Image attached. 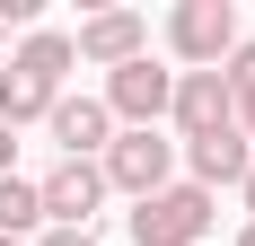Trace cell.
<instances>
[{
    "label": "cell",
    "instance_id": "obj_1",
    "mask_svg": "<svg viewBox=\"0 0 255 246\" xmlns=\"http://www.w3.org/2000/svg\"><path fill=\"white\" fill-rule=\"evenodd\" d=\"M167 167H176V141H158V123L150 132H115V141L97 149L106 194H132V202H150L158 185H167Z\"/></svg>",
    "mask_w": 255,
    "mask_h": 246
},
{
    "label": "cell",
    "instance_id": "obj_2",
    "mask_svg": "<svg viewBox=\"0 0 255 246\" xmlns=\"http://www.w3.org/2000/svg\"><path fill=\"white\" fill-rule=\"evenodd\" d=\"M132 238L141 246H203L211 238V194L203 185H158V194L132 211Z\"/></svg>",
    "mask_w": 255,
    "mask_h": 246
},
{
    "label": "cell",
    "instance_id": "obj_3",
    "mask_svg": "<svg viewBox=\"0 0 255 246\" xmlns=\"http://www.w3.org/2000/svg\"><path fill=\"white\" fill-rule=\"evenodd\" d=\"M167 44H176V62H194V71H220V53L238 44V9L229 0H185L176 18H167Z\"/></svg>",
    "mask_w": 255,
    "mask_h": 246
},
{
    "label": "cell",
    "instance_id": "obj_4",
    "mask_svg": "<svg viewBox=\"0 0 255 246\" xmlns=\"http://www.w3.org/2000/svg\"><path fill=\"white\" fill-rule=\"evenodd\" d=\"M35 202H44V220H53V229H88V220H97V202H106L97 158H62V167L35 185Z\"/></svg>",
    "mask_w": 255,
    "mask_h": 246
},
{
    "label": "cell",
    "instance_id": "obj_5",
    "mask_svg": "<svg viewBox=\"0 0 255 246\" xmlns=\"http://www.w3.org/2000/svg\"><path fill=\"white\" fill-rule=\"evenodd\" d=\"M167 88H176V71H158L150 53H141V62H124V71L106 79V97H97V106H106V115H124L132 132H150V123L167 115Z\"/></svg>",
    "mask_w": 255,
    "mask_h": 246
},
{
    "label": "cell",
    "instance_id": "obj_6",
    "mask_svg": "<svg viewBox=\"0 0 255 246\" xmlns=\"http://www.w3.org/2000/svg\"><path fill=\"white\" fill-rule=\"evenodd\" d=\"M141 44H150V18H141V9H97V18L71 35V62H106V71H124V62H141Z\"/></svg>",
    "mask_w": 255,
    "mask_h": 246
},
{
    "label": "cell",
    "instance_id": "obj_7",
    "mask_svg": "<svg viewBox=\"0 0 255 246\" xmlns=\"http://www.w3.org/2000/svg\"><path fill=\"white\" fill-rule=\"evenodd\" d=\"M167 115H176L185 141H203V132H229V79L220 71H176V88H167Z\"/></svg>",
    "mask_w": 255,
    "mask_h": 246
},
{
    "label": "cell",
    "instance_id": "obj_8",
    "mask_svg": "<svg viewBox=\"0 0 255 246\" xmlns=\"http://www.w3.org/2000/svg\"><path fill=\"white\" fill-rule=\"evenodd\" d=\"M106 123H115V115H106L97 97H53V115H44V132L62 141V158H97V149L115 141Z\"/></svg>",
    "mask_w": 255,
    "mask_h": 246
},
{
    "label": "cell",
    "instance_id": "obj_9",
    "mask_svg": "<svg viewBox=\"0 0 255 246\" xmlns=\"http://www.w3.org/2000/svg\"><path fill=\"white\" fill-rule=\"evenodd\" d=\"M185 158H194V185L211 194V185H238V176H247L255 141H247V132L229 123V132H203V141H185Z\"/></svg>",
    "mask_w": 255,
    "mask_h": 246
},
{
    "label": "cell",
    "instance_id": "obj_10",
    "mask_svg": "<svg viewBox=\"0 0 255 246\" xmlns=\"http://www.w3.org/2000/svg\"><path fill=\"white\" fill-rule=\"evenodd\" d=\"M9 71H26L35 88H53V97H62V79H71V35H53V26H35V35L18 44V62H9Z\"/></svg>",
    "mask_w": 255,
    "mask_h": 246
},
{
    "label": "cell",
    "instance_id": "obj_11",
    "mask_svg": "<svg viewBox=\"0 0 255 246\" xmlns=\"http://www.w3.org/2000/svg\"><path fill=\"white\" fill-rule=\"evenodd\" d=\"M53 115V88H35L26 71H0V123L18 132V123H44Z\"/></svg>",
    "mask_w": 255,
    "mask_h": 246
},
{
    "label": "cell",
    "instance_id": "obj_12",
    "mask_svg": "<svg viewBox=\"0 0 255 246\" xmlns=\"http://www.w3.org/2000/svg\"><path fill=\"white\" fill-rule=\"evenodd\" d=\"M35 220H44V202H35V185H26V176H0V238H26Z\"/></svg>",
    "mask_w": 255,
    "mask_h": 246
},
{
    "label": "cell",
    "instance_id": "obj_13",
    "mask_svg": "<svg viewBox=\"0 0 255 246\" xmlns=\"http://www.w3.org/2000/svg\"><path fill=\"white\" fill-rule=\"evenodd\" d=\"M220 79H229V97L255 88V44H229V71H220Z\"/></svg>",
    "mask_w": 255,
    "mask_h": 246
},
{
    "label": "cell",
    "instance_id": "obj_14",
    "mask_svg": "<svg viewBox=\"0 0 255 246\" xmlns=\"http://www.w3.org/2000/svg\"><path fill=\"white\" fill-rule=\"evenodd\" d=\"M229 115H238V132L255 141V88H238V97H229Z\"/></svg>",
    "mask_w": 255,
    "mask_h": 246
},
{
    "label": "cell",
    "instance_id": "obj_15",
    "mask_svg": "<svg viewBox=\"0 0 255 246\" xmlns=\"http://www.w3.org/2000/svg\"><path fill=\"white\" fill-rule=\"evenodd\" d=\"M35 246H97V238H88V229H44Z\"/></svg>",
    "mask_w": 255,
    "mask_h": 246
},
{
    "label": "cell",
    "instance_id": "obj_16",
    "mask_svg": "<svg viewBox=\"0 0 255 246\" xmlns=\"http://www.w3.org/2000/svg\"><path fill=\"white\" fill-rule=\"evenodd\" d=\"M9 158H18V141H9V123H0V176H9Z\"/></svg>",
    "mask_w": 255,
    "mask_h": 246
},
{
    "label": "cell",
    "instance_id": "obj_17",
    "mask_svg": "<svg viewBox=\"0 0 255 246\" xmlns=\"http://www.w3.org/2000/svg\"><path fill=\"white\" fill-rule=\"evenodd\" d=\"M238 194H247V211H255V158H247V176H238Z\"/></svg>",
    "mask_w": 255,
    "mask_h": 246
},
{
    "label": "cell",
    "instance_id": "obj_18",
    "mask_svg": "<svg viewBox=\"0 0 255 246\" xmlns=\"http://www.w3.org/2000/svg\"><path fill=\"white\" fill-rule=\"evenodd\" d=\"M238 246H255V220H247V229H238Z\"/></svg>",
    "mask_w": 255,
    "mask_h": 246
},
{
    "label": "cell",
    "instance_id": "obj_19",
    "mask_svg": "<svg viewBox=\"0 0 255 246\" xmlns=\"http://www.w3.org/2000/svg\"><path fill=\"white\" fill-rule=\"evenodd\" d=\"M0 246H18V238H0Z\"/></svg>",
    "mask_w": 255,
    "mask_h": 246
}]
</instances>
